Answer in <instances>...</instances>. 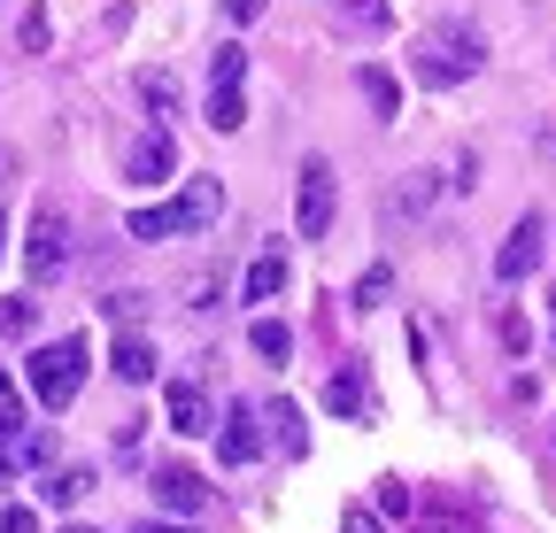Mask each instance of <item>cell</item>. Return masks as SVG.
I'll return each mask as SVG.
<instances>
[{"label": "cell", "mask_w": 556, "mask_h": 533, "mask_svg": "<svg viewBox=\"0 0 556 533\" xmlns=\"http://www.w3.org/2000/svg\"><path fill=\"white\" fill-rule=\"evenodd\" d=\"M24 271H31V287H54L62 271H70V232H62V210H31V232H24Z\"/></svg>", "instance_id": "4"}, {"label": "cell", "mask_w": 556, "mask_h": 533, "mask_svg": "<svg viewBox=\"0 0 556 533\" xmlns=\"http://www.w3.org/2000/svg\"><path fill=\"white\" fill-rule=\"evenodd\" d=\"M325 9H332L340 31H356V39H387V31H394V9H387V0H325Z\"/></svg>", "instance_id": "11"}, {"label": "cell", "mask_w": 556, "mask_h": 533, "mask_svg": "<svg viewBox=\"0 0 556 533\" xmlns=\"http://www.w3.org/2000/svg\"><path fill=\"white\" fill-rule=\"evenodd\" d=\"M0 394H16V386H9V371H0Z\"/></svg>", "instance_id": "36"}, {"label": "cell", "mask_w": 556, "mask_h": 533, "mask_svg": "<svg viewBox=\"0 0 556 533\" xmlns=\"http://www.w3.org/2000/svg\"><path fill=\"white\" fill-rule=\"evenodd\" d=\"M225 16H232V24H255V16H263V0H225Z\"/></svg>", "instance_id": "33"}, {"label": "cell", "mask_w": 556, "mask_h": 533, "mask_svg": "<svg viewBox=\"0 0 556 533\" xmlns=\"http://www.w3.org/2000/svg\"><path fill=\"white\" fill-rule=\"evenodd\" d=\"M433 193H441L433 170H409V178L394 186V202H387V210H394V217H426V210H433Z\"/></svg>", "instance_id": "17"}, {"label": "cell", "mask_w": 556, "mask_h": 533, "mask_svg": "<svg viewBox=\"0 0 556 533\" xmlns=\"http://www.w3.org/2000/svg\"><path fill=\"white\" fill-rule=\"evenodd\" d=\"M0 240H9V225H0Z\"/></svg>", "instance_id": "38"}, {"label": "cell", "mask_w": 556, "mask_h": 533, "mask_svg": "<svg viewBox=\"0 0 556 533\" xmlns=\"http://www.w3.org/2000/svg\"><path fill=\"white\" fill-rule=\"evenodd\" d=\"M340 533H387V518H379L371 503H356V510H348V518H340Z\"/></svg>", "instance_id": "30"}, {"label": "cell", "mask_w": 556, "mask_h": 533, "mask_svg": "<svg viewBox=\"0 0 556 533\" xmlns=\"http://www.w3.org/2000/svg\"><path fill=\"white\" fill-rule=\"evenodd\" d=\"M131 186H163L170 170H178V148H170V124H148V131H139V140H131Z\"/></svg>", "instance_id": "6"}, {"label": "cell", "mask_w": 556, "mask_h": 533, "mask_svg": "<svg viewBox=\"0 0 556 533\" xmlns=\"http://www.w3.org/2000/svg\"><path fill=\"white\" fill-rule=\"evenodd\" d=\"M240 294H248V302H278V294H287V248H255Z\"/></svg>", "instance_id": "12"}, {"label": "cell", "mask_w": 556, "mask_h": 533, "mask_svg": "<svg viewBox=\"0 0 556 533\" xmlns=\"http://www.w3.org/2000/svg\"><path fill=\"white\" fill-rule=\"evenodd\" d=\"M248 78V47H217V62H208V86H240Z\"/></svg>", "instance_id": "26"}, {"label": "cell", "mask_w": 556, "mask_h": 533, "mask_svg": "<svg viewBox=\"0 0 556 533\" xmlns=\"http://www.w3.org/2000/svg\"><path fill=\"white\" fill-rule=\"evenodd\" d=\"M332 217H340V178H332L325 155H309V163H302V193H294V232H302V240H325Z\"/></svg>", "instance_id": "3"}, {"label": "cell", "mask_w": 556, "mask_h": 533, "mask_svg": "<svg viewBox=\"0 0 556 533\" xmlns=\"http://www.w3.org/2000/svg\"><path fill=\"white\" fill-rule=\"evenodd\" d=\"M263 426H278L270 441L287 448V456H302V448H309V433H302V410H294V403H270V410H263Z\"/></svg>", "instance_id": "20"}, {"label": "cell", "mask_w": 556, "mask_h": 533, "mask_svg": "<svg viewBox=\"0 0 556 533\" xmlns=\"http://www.w3.org/2000/svg\"><path fill=\"white\" fill-rule=\"evenodd\" d=\"M503 348H510V356H526V317H510V309H503Z\"/></svg>", "instance_id": "32"}, {"label": "cell", "mask_w": 556, "mask_h": 533, "mask_svg": "<svg viewBox=\"0 0 556 533\" xmlns=\"http://www.w3.org/2000/svg\"><path fill=\"white\" fill-rule=\"evenodd\" d=\"M178 210H186V225H193V232H201V225H217V217H225V186L193 170V186L178 193Z\"/></svg>", "instance_id": "15"}, {"label": "cell", "mask_w": 556, "mask_h": 533, "mask_svg": "<svg viewBox=\"0 0 556 533\" xmlns=\"http://www.w3.org/2000/svg\"><path fill=\"white\" fill-rule=\"evenodd\" d=\"M541 255H548V217H541V210H526V217L510 225V240L495 248V279H503V287L533 279V271H541Z\"/></svg>", "instance_id": "5"}, {"label": "cell", "mask_w": 556, "mask_h": 533, "mask_svg": "<svg viewBox=\"0 0 556 533\" xmlns=\"http://www.w3.org/2000/svg\"><path fill=\"white\" fill-rule=\"evenodd\" d=\"M86 371H93V348L78 341V332H70V341H47V348L24 364L39 410H70V403H78V386H86Z\"/></svg>", "instance_id": "2"}, {"label": "cell", "mask_w": 556, "mask_h": 533, "mask_svg": "<svg viewBox=\"0 0 556 533\" xmlns=\"http://www.w3.org/2000/svg\"><path fill=\"white\" fill-rule=\"evenodd\" d=\"M16 433H24V403H16V394H0V480L24 472V464H16Z\"/></svg>", "instance_id": "19"}, {"label": "cell", "mask_w": 556, "mask_h": 533, "mask_svg": "<svg viewBox=\"0 0 556 533\" xmlns=\"http://www.w3.org/2000/svg\"><path fill=\"white\" fill-rule=\"evenodd\" d=\"M255 356H263V364H287V356H294V332L278 325V317H255Z\"/></svg>", "instance_id": "22"}, {"label": "cell", "mask_w": 556, "mask_h": 533, "mask_svg": "<svg viewBox=\"0 0 556 533\" xmlns=\"http://www.w3.org/2000/svg\"><path fill=\"white\" fill-rule=\"evenodd\" d=\"M263 456V426H255V410H225V426H217V464H255Z\"/></svg>", "instance_id": "9"}, {"label": "cell", "mask_w": 556, "mask_h": 533, "mask_svg": "<svg viewBox=\"0 0 556 533\" xmlns=\"http://www.w3.org/2000/svg\"><path fill=\"white\" fill-rule=\"evenodd\" d=\"M379 518H409V487L402 480H379Z\"/></svg>", "instance_id": "29"}, {"label": "cell", "mask_w": 556, "mask_h": 533, "mask_svg": "<svg viewBox=\"0 0 556 533\" xmlns=\"http://www.w3.org/2000/svg\"><path fill=\"white\" fill-rule=\"evenodd\" d=\"M109 371H116L124 386H148V379H155V348L139 341V332H124V341L109 348Z\"/></svg>", "instance_id": "14"}, {"label": "cell", "mask_w": 556, "mask_h": 533, "mask_svg": "<svg viewBox=\"0 0 556 533\" xmlns=\"http://www.w3.org/2000/svg\"><path fill=\"white\" fill-rule=\"evenodd\" d=\"M356 86H364V101L379 109V124H387V116H402V86H394V71H379V62H364V71H356Z\"/></svg>", "instance_id": "18"}, {"label": "cell", "mask_w": 556, "mask_h": 533, "mask_svg": "<svg viewBox=\"0 0 556 533\" xmlns=\"http://www.w3.org/2000/svg\"><path fill=\"white\" fill-rule=\"evenodd\" d=\"M131 533H186V525H131Z\"/></svg>", "instance_id": "34"}, {"label": "cell", "mask_w": 556, "mask_h": 533, "mask_svg": "<svg viewBox=\"0 0 556 533\" xmlns=\"http://www.w3.org/2000/svg\"><path fill=\"white\" fill-rule=\"evenodd\" d=\"M208 124H217V131H240V124H248L240 86H208Z\"/></svg>", "instance_id": "21"}, {"label": "cell", "mask_w": 556, "mask_h": 533, "mask_svg": "<svg viewBox=\"0 0 556 533\" xmlns=\"http://www.w3.org/2000/svg\"><path fill=\"white\" fill-rule=\"evenodd\" d=\"M131 240H178V232H193L186 225V210L178 202H155V210H131V225H124Z\"/></svg>", "instance_id": "16"}, {"label": "cell", "mask_w": 556, "mask_h": 533, "mask_svg": "<svg viewBox=\"0 0 556 533\" xmlns=\"http://www.w3.org/2000/svg\"><path fill=\"white\" fill-rule=\"evenodd\" d=\"M54 456V426H24L16 433V464H47Z\"/></svg>", "instance_id": "27"}, {"label": "cell", "mask_w": 556, "mask_h": 533, "mask_svg": "<svg viewBox=\"0 0 556 533\" xmlns=\"http://www.w3.org/2000/svg\"><path fill=\"white\" fill-rule=\"evenodd\" d=\"M62 533H93V525H62Z\"/></svg>", "instance_id": "37"}, {"label": "cell", "mask_w": 556, "mask_h": 533, "mask_svg": "<svg viewBox=\"0 0 556 533\" xmlns=\"http://www.w3.org/2000/svg\"><path fill=\"white\" fill-rule=\"evenodd\" d=\"M139 101L155 109V124H170V116H178V86H170V78H155V71L139 78Z\"/></svg>", "instance_id": "24"}, {"label": "cell", "mask_w": 556, "mask_h": 533, "mask_svg": "<svg viewBox=\"0 0 556 533\" xmlns=\"http://www.w3.org/2000/svg\"><path fill=\"white\" fill-rule=\"evenodd\" d=\"M24 54H47V9L24 16Z\"/></svg>", "instance_id": "31"}, {"label": "cell", "mask_w": 556, "mask_h": 533, "mask_svg": "<svg viewBox=\"0 0 556 533\" xmlns=\"http://www.w3.org/2000/svg\"><path fill=\"white\" fill-rule=\"evenodd\" d=\"M163 410H170V433H186V441H201V433H217V418H208V394H201L193 379H178V386L163 394Z\"/></svg>", "instance_id": "8"}, {"label": "cell", "mask_w": 556, "mask_h": 533, "mask_svg": "<svg viewBox=\"0 0 556 533\" xmlns=\"http://www.w3.org/2000/svg\"><path fill=\"white\" fill-rule=\"evenodd\" d=\"M548 325H556V287H548Z\"/></svg>", "instance_id": "35"}, {"label": "cell", "mask_w": 556, "mask_h": 533, "mask_svg": "<svg viewBox=\"0 0 556 533\" xmlns=\"http://www.w3.org/2000/svg\"><path fill=\"white\" fill-rule=\"evenodd\" d=\"M387 294H394V271H387V263H371V271L356 279V309H379Z\"/></svg>", "instance_id": "25"}, {"label": "cell", "mask_w": 556, "mask_h": 533, "mask_svg": "<svg viewBox=\"0 0 556 533\" xmlns=\"http://www.w3.org/2000/svg\"><path fill=\"white\" fill-rule=\"evenodd\" d=\"M0 533H39V510L31 503H0Z\"/></svg>", "instance_id": "28"}, {"label": "cell", "mask_w": 556, "mask_h": 533, "mask_svg": "<svg viewBox=\"0 0 556 533\" xmlns=\"http://www.w3.org/2000/svg\"><path fill=\"white\" fill-rule=\"evenodd\" d=\"M479 71H486V39H479L471 24H441V31L417 39V54H409V78L433 86V93H448V86H464V78H479Z\"/></svg>", "instance_id": "1"}, {"label": "cell", "mask_w": 556, "mask_h": 533, "mask_svg": "<svg viewBox=\"0 0 556 533\" xmlns=\"http://www.w3.org/2000/svg\"><path fill=\"white\" fill-rule=\"evenodd\" d=\"M325 410H332V418H371V371H364L356 356L325 379Z\"/></svg>", "instance_id": "7"}, {"label": "cell", "mask_w": 556, "mask_h": 533, "mask_svg": "<svg viewBox=\"0 0 556 533\" xmlns=\"http://www.w3.org/2000/svg\"><path fill=\"white\" fill-rule=\"evenodd\" d=\"M31 325H39V302H31V294H9V302H0V332H9V341H24Z\"/></svg>", "instance_id": "23"}, {"label": "cell", "mask_w": 556, "mask_h": 533, "mask_svg": "<svg viewBox=\"0 0 556 533\" xmlns=\"http://www.w3.org/2000/svg\"><path fill=\"white\" fill-rule=\"evenodd\" d=\"M155 503H163L170 518H201V510H208V480H193V472H178V464H170V472H155Z\"/></svg>", "instance_id": "10"}, {"label": "cell", "mask_w": 556, "mask_h": 533, "mask_svg": "<svg viewBox=\"0 0 556 533\" xmlns=\"http://www.w3.org/2000/svg\"><path fill=\"white\" fill-rule=\"evenodd\" d=\"M86 495H93V464H54V472H47V487H39V503H54V510L86 503Z\"/></svg>", "instance_id": "13"}]
</instances>
